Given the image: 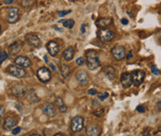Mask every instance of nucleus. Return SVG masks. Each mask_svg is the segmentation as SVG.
I'll return each mask as SVG.
<instances>
[{
    "mask_svg": "<svg viewBox=\"0 0 161 136\" xmlns=\"http://www.w3.org/2000/svg\"><path fill=\"white\" fill-rule=\"evenodd\" d=\"M85 56H86V64L89 69L94 70L101 66V63L99 61V55L97 51L87 50Z\"/></svg>",
    "mask_w": 161,
    "mask_h": 136,
    "instance_id": "1",
    "label": "nucleus"
},
{
    "mask_svg": "<svg viewBox=\"0 0 161 136\" xmlns=\"http://www.w3.org/2000/svg\"><path fill=\"white\" fill-rule=\"evenodd\" d=\"M84 128V120L82 117L77 116L72 120L70 122V130L73 132H80Z\"/></svg>",
    "mask_w": 161,
    "mask_h": 136,
    "instance_id": "2",
    "label": "nucleus"
},
{
    "mask_svg": "<svg viewBox=\"0 0 161 136\" xmlns=\"http://www.w3.org/2000/svg\"><path fill=\"white\" fill-rule=\"evenodd\" d=\"M97 36L102 42H109L115 38V32L111 30L103 28L97 31Z\"/></svg>",
    "mask_w": 161,
    "mask_h": 136,
    "instance_id": "3",
    "label": "nucleus"
},
{
    "mask_svg": "<svg viewBox=\"0 0 161 136\" xmlns=\"http://www.w3.org/2000/svg\"><path fill=\"white\" fill-rule=\"evenodd\" d=\"M37 78L39 79L40 82L47 83L51 80V71L47 67H42L37 70Z\"/></svg>",
    "mask_w": 161,
    "mask_h": 136,
    "instance_id": "4",
    "label": "nucleus"
},
{
    "mask_svg": "<svg viewBox=\"0 0 161 136\" xmlns=\"http://www.w3.org/2000/svg\"><path fill=\"white\" fill-rule=\"evenodd\" d=\"M111 55L116 60L120 61L123 58H125L126 56V50L123 45H116L111 49Z\"/></svg>",
    "mask_w": 161,
    "mask_h": 136,
    "instance_id": "5",
    "label": "nucleus"
},
{
    "mask_svg": "<svg viewBox=\"0 0 161 136\" xmlns=\"http://www.w3.org/2000/svg\"><path fill=\"white\" fill-rule=\"evenodd\" d=\"M7 71L10 75L17 78H23L27 74V72L23 69V68H21L19 66H14V65H9L7 69Z\"/></svg>",
    "mask_w": 161,
    "mask_h": 136,
    "instance_id": "6",
    "label": "nucleus"
},
{
    "mask_svg": "<svg viewBox=\"0 0 161 136\" xmlns=\"http://www.w3.org/2000/svg\"><path fill=\"white\" fill-rule=\"evenodd\" d=\"M132 84L134 86H140L142 83H143L145 78V73L144 72L143 70L140 69H136L132 72Z\"/></svg>",
    "mask_w": 161,
    "mask_h": 136,
    "instance_id": "7",
    "label": "nucleus"
},
{
    "mask_svg": "<svg viewBox=\"0 0 161 136\" xmlns=\"http://www.w3.org/2000/svg\"><path fill=\"white\" fill-rule=\"evenodd\" d=\"M25 39H26V42L30 47H39L41 45V40L39 39V37H38L35 34H33V32L28 34L26 36H25Z\"/></svg>",
    "mask_w": 161,
    "mask_h": 136,
    "instance_id": "8",
    "label": "nucleus"
},
{
    "mask_svg": "<svg viewBox=\"0 0 161 136\" xmlns=\"http://www.w3.org/2000/svg\"><path fill=\"white\" fill-rule=\"evenodd\" d=\"M22 47H23L22 42H21V41L14 42L13 44H11L9 47V54L12 57L17 56L21 51Z\"/></svg>",
    "mask_w": 161,
    "mask_h": 136,
    "instance_id": "9",
    "label": "nucleus"
},
{
    "mask_svg": "<svg viewBox=\"0 0 161 136\" xmlns=\"http://www.w3.org/2000/svg\"><path fill=\"white\" fill-rule=\"evenodd\" d=\"M20 18V10L18 8H10L8 12V22L9 23H15Z\"/></svg>",
    "mask_w": 161,
    "mask_h": 136,
    "instance_id": "10",
    "label": "nucleus"
},
{
    "mask_svg": "<svg viewBox=\"0 0 161 136\" xmlns=\"http://www.w3.org/2000/svg\"><path fill=\"white\" fill-rule=\"evenodd\" d=\"M120 82L124 88H130L132 85V75L130 72H123L120 75Z\"/></svg>",
    "mask_w": 161,
    "mask_h": 136,
    "instance_id": "11",
    "label": "nucleus"
},
{
    "mask_svg": "<svg viewBox=\"0 0 161 136\" xmlns=\"http://www.w3.org/2000/svg\"><path fill=\"white\" fill-rule=\"evenodd\" d=\"M42 111L44 115H47L49 118H52L56 115V107L53 104L51 103H46L41 107Z\"/></svg>",
    "mask_w": 161,
    "mask_h": 136,
    "instance_id": "12",
    "label": "nucleus"
},
{
    "mask_svg": "<svg viewBox=\"0 0 161 136\" xmlns=\"http://www.w3.org/2000/svg\"><path fill=\"white\" fill-rule=\"evenodd\" d=\"M47 49L51 56L56 57L57 54L59 53L60 47H59V44H57L56 41H50L47 44Z\"/></svg>",
    "mask_w": 161,
    "mask_h": 136,
    "instance_id": "13",
    "label": "nucleus"
},
{
    "mask_svg": "<svg viewBox=\"0 0 161 136\" xmlns=\"http://www.w3.org/2000/svg\"><path fill=\"white\" fill-rule=\"evenodd\" d=\"M14 63L16 65H18L19 67L21 68H29L31 64V61L29 57H23V56H20V57H17L15 59H14Z\"/></svg>",
    "mask_w": 161,
    "mask_h": 136,
    "instance_id": "14",
    "label": "nucleus"
},
{
    "mask_svg": "<svg viewBox=\"0 0 161 136\" xmlns=\"http://www.w3.org/2000/svg\"><path fill=\"white\" fill-rule=\"evenodd\" d=\"M27 89L24 85L21 84H16L13 87H12V94L16 97H22L26 94Z\"/></svg>",
    "mask_w": 161,
    "mask_h": 136,
    "instance_id": "15",
    "label": "nucleus"
},
{
    "mask_svg": "<svg viewBox=\"0 0 161 136\" xmlns=\"http://www.w3.org/2000/svg\"><path fill=\"white\" fill-rule=\"evenodd\" d=\"M112 22H113L112 18H100L95 21V26L97 28L103 29V28H107L108 26H110L112 24Z\"/></svg>",
    "mask_w": 161,
    "mask_h": 136,
    "instance_id": "16",
    "label": "nucleus"
},
{
    "mask_svg": "<svg viewBox=\"0 0 161 136\" xmlns=\"http://www.w3.org/2000/svg\"><path fill=\"white\" fill-rule=\"evenodd\" d=\"M16 125H17V120L14 118H12V117H7V118H5L3 128L6 131H11Z\"/></svg>",
    "mask_w": 161,
    "mask_h": 136,
    "instance_id": "17",
    "label": "nucleus"
},
{
    "mask_svg": "<svg viewBox=\"0 0 161 136\" xmlns=\"http://www.w3.org/2000/svg\"><path fill=\"white\" fill-rule=\"evenodd\" d=\"M75 56V49L73 47H69L63 51L62 58L66 61H70Z\"/></svg>",
    "mask_w": 161,
    "mask_h": 136,
    "instance_id": "18",
    "label": "nucleus"
},
{
    "mask_svg": "<svg viewBox=\"0 0 161 136\" xmlns=\"http://www.w3.org/2000/svg\"><path fill=\"white\" fill-rule=\"evenodd\" d=\"M76 79L79 83L85 84L89 82V75L85 70H79L76 73Z\"/></svg>",
    "mask_w": 161,
    "mask_h": 136,
    "instance_id": "19",
    "label": "nucleus"
},
{
    "mask_svg": "<svg viewBox=\"0 0 161 136\" xmlns=\"http://www.w3.org/2000/svg\"><path fill=\"white\" fill-rule=\"evenodd\" d=\"M103 72L110 81H113L116 76V70L112 66H106L103 68Z\"/></svg>",
    "mask_w": 161,
    "mask_h": 136,
    "instance_id": "20",
    "label": "nucleus"
},
{
    "mask_svg": "<svg viewBox=\"0 0 161 136\" xmlns=\"http://www.w3.org/2000/svg\"><path fill=\"white\" fill-rule=\"evenodd\" d=\"M55 105L57 106V107L59 108V110L60 112L64 113V112H67L68 110V107L65 103H64L63 99L61 98V97H57V98L55 99Z\"/></svg>",
    "mask_w": 161,
    "mask_h": 136,
    "instance_id": "21",
    "label": "nucleus"
},
{
    "mask_svg": "<svg viewBox=\"0 0 161 136\" xmlns=\"http://www.w3.org/2000/svg\"><path fill=\"white\" fill-rule=\"evenodd\" d=\"M100 134V129L96 125H90L87 128V135L90 136H97Z\"/></svg>",
    "mask_w": 161,
    "mask_h": 136,
    "instance_id": "22",
    "label": "nucleus"
},
{
    "mask_svg": "<svg viewBox=\"0 0 161 136\" xmlns=\"http://www.w3.org/2000/svg\"><path fill=\"white\" fill-rule=\"evenodd\" d=\"M59 70H60V73H61L62 77L65 78V79L70 75V69L66 64H61L60 67H59Z\"/></svg>",
    "mask_w": 161,
    "mask_h": 136,
    "instance_id": "23",
    "label": "nucleus"
},
{
    "mask_svg": "<svg viewBox=\"0 0 161 136\" xmlns=\"http://www.w3.org/2000/svg\"><path fill=\"white\" fill-rule=\"evenodd\" d=\"M28 99L31 102V103H37V102H39L40 99H39V97L37 96V94L36 92L34 90V89H31L29 91V94H28Z\"/></svg>",
    "mask_w": 161,
    "mask_h": 136,
    "instance_id": "24",
    "label": "nucleus"
},
{
    "mask_svg": "<svg viewBox=\"0 0 161 136\" xmlns=\"http://www.w3.org/2000/svg\"><path fill=\"white\" fill-rule=\"evenodd\" d=\"M59 22H61L63 24V26L65 28H68V29H72L73 26L75 25V21L73 19H66V21H60Z\"/></svg>",
    "mask_w": 161,
    "mask_h": 136,
    "instance_id": "25",
    "label": "nucleus"
},
{
    "mask_svg": "<svg viewBox=\"0 0 161 136\" xmlns=\"http://www.w3.org/2000/svg\"><path fill=\"white\" fill-rule=\"evenodd\" d=\"M9 58V54L5 51H0V64H2L5 60Z\"/></svg>",
    "mask_w": 161,
    "mask_h": 136,
    "instance_id": "26",
    "label": "nucleus"
},
{
    "mask_svg": "<svg viewBox=\"0 0 161 136\" xmlns=\"http://www.w3.org/2000/svg\"><path fill=\"white\" fill-rule=\"evenodd\" d=\"M108 96H109V94H108V93H107V92H105V93H98V94H97V97H98V99H99V100H101V101L106 100Z\"/></svg>",
    "mask_w": 161,
    "mask_h": 136,
    "instance_id": "27",
    "label": "nucleus"
},
{
    "mask_svg": "<svg viewBox=\"0 0 161 136\" xmlns=\"http://www.w3.org/2000/svg\"><path fill=\"white\" fill-rule=\"evenodd\" d=\"M105 114V109L104 108H100V109H97L95 110L94 112V115L96 117V118H101V117Z\"/></svg>",
    "mask_w": 161,
    "mask_h": 136,
    "instance_id": "28",
    "label": "nucleus"
},
{
    "mask_svg": "<svg viewBox=\"0 0 161 136\" xmlns=\"http://www.w3.org/2000/svg\"><path fill=\"white\" fill-rule=\"evenodd\" d=\"M151 71H152V73L155 74V75H159L160 74V70L157 68L156 65H153V66L151 67Z\"/></svg>",
    "mask_w": 161,
    "mask_h": 136,
    "instance_id": "29",
    "label": "nucleus"
},
{
    "mask_svg": "<svg viewBox=\"0 0 161 136\" xmlns=\"http://www.w3.org/2000/svg\"><path fill=\"white\" fill-rule=\"evenodd\" d=\"M84 64V58L82 57H79L76 59V65L77 66H82V65Z\"/></svg>",
    "mask_w": 161,
    "mask_h": 136,
    "instance_id": "30",
    "label": "nucleus"
},
{
    "mask_svg": "<svg viewBox=\"0 0 161 136\" xmlns=\"http://www.w3.org/2000/svg\"><path fill=\"white\" fill-rule=\"evenodd\" d=\"M44 60H46V62L47 63V64H49L50 65V67H51V69H52L53 70H57V68H56V66H55V65L52 63V62H49V60H48V58H47V56H44Z\"/></svg>",
    "mask_w": 161,
    "mask_h": 136,
    "instance_id": "31",
    "label": "nucleus"
},
{
    "mask_svg": "<svg viewBox=\"0 0 161 136\" xmlns=\"http://www.w3.org/2000/svg\"><path fill=\"white\" fill-rule=\"evenodd\" d=\"M136 110H137L138 112H140V113H144L145 110H146V108H145V107L144 105H139L136 107Z\"/></svg>",
    "mask_w": 161,
    "mask_h": 136,
    "instance_id": "32",
    "label": "nucleus"
},
{
    "mask_svg": "<svg viewBox=\"0 0 161 136\" xmlns=\"http://www.w3.org/2000/svg\"><path fill=\"white\" fill-rule=\"evenodd\" d=\"M21 127H14L12 129V134L17 135V134H19V132H21Z\"/></svg>",
    "mask_w": 161,
    "mask_h": 136,
    "instance_id": "33",
    "label": "nucleus"
},
{
    "mask_svg": "<svg viewBox=\"0 0 161 136\" xmlns=\"http://www.w3.org/2000/svg\"><path fill=\"white\" fill-rule=\"evenodd\" d=\"M69 12H72V10H64V11H59V17H64V16H66L68 13Z\"/></svg>",
    "mask_w": 161,
    "mask_h": 136,
    "instance_id": "34",
    "label": "nucleus"
},
{
    "mask_svg": "<svg viewBox=\"0 0 161 136\" xmlns=\"http://www.w3.org/2000/svg\"><path fill=\"white\" fill-rule=\"evenodd\" d=\"M156 37L157 40L161 43V29H158L156 32Z\"/></svg>",
    "mask_w": 161,
    "mask_h": 136,
    "instance_id": "35",
    "label": "nucleus"
},
{
    "mask_svg": "<svg viewBox=\"0 0 161 136\" xmlns=\"http://www.w3.org/2000/svg\"><path fill=\"white\" fill-rule=\"evenodd\" d=\"M5 114V107L3 106H0V120H1Z\"/></svg>",
    "mask_w": 161,
    "mask_h": 136,
    "instance_id": "36",
    "label": "nucleus"
},
{
    "mask_svg": "<svg viewBox=\"0 0 161 136\" xmlns=\"http://www.w3.org/2000/svg\"><path fill=\"white\" fill-rule=\"evenodd\" d=\"M88 94L90 95H95V94H97V91H96L95 89H90L88 91Z\"/></svg>",
    "mask_w": 161,
    "mask_h": 136,
    "instance_id": "37",
    "label": "nucleus"
},
{
    "mask_svg": "<svg viewBox=\"0 0 161 136\" xmlns=\"http://www.w3.org/2000/svg\"><path fill=\"white\" fill-rule=\"evenodd\" d=\"M14 2V0H4V4L5 5H10Z\"/></svg>",
    "mask_w": 161,
    "mask_h": 136,
    "instance_id": "38",
    "label": "nucleus"
},
{
    "mask_svg": "<svg viewBox=\"0 0 161 136\" xmlns=\"http://www.w3.org/2000/svg\"><path fill=\"white\" fill-rule=\"evenodd\" d=\"M121 23L123 24V25H127V24L129 23V21H128V19H127L123 18V19H121Z\"/></svg>",
    "mask_w": 161,
    "mask_h": 136,
    "instance_id": "39",
    "label": "nucleus"
},
{
    "mask_svg": "<svg viewBox=\"0 0 161 136\" xmlns=\"http://www.w3.org/2000/svg\"><path fill=\"white\" fill-rule=\"evenodd\" d=\"M132 57V51H130L129 52V55L127 56V59H131Z\"/></svg>",
    "mask_w": 161,
    "mask_h": 136,
    "instance_id": "40",
    "label": "nucleus"
},
{
    "mask_svg": "<svg viewBox=\"0 0 161 136\" xmlns=\"http://www.w3.org/2000/svg\"><path fill=\"white\" fill-rule=\"evenodd\" d=\"M93 106L94 107H99V104L96 100H93Z\"/></svg>",
    "mask_w": 161,
    "mask_h": 136,
    "instance_id": "41",
    "label": "nucleus"
},
{
    "mask_svg": "<svg viewBox=\"0 0 161 136\" xmlns=\"http://www.w3.org/2000/svg\"><path fill=\"white\" fill-rule=\"evenodd\" d=\"M157 107H158L159 110H161V101H158V102L157 103Z\"/></svg>",
    "mask_w": 161,
    "mask_h": 136,
    "instance_id": "42",
    "label": "nucleus"
},
{
    "mask_svg": "<svg viewBox=\"0 0 161 136\" xmlns=\"http://www.w3.org/2000/svg\"><path fill=\"white\" fill-rule=\"evenodd\" d=\"M85 24H82V34H84V31H85Z\"/></svg>",
    "mask_w": 161,
    "mask_h": 136,
    "instance_id": "43",
    "label": "nucleus"
},
{
    "mask_svg": "<svg viewBox=\"0 0 161 136\" xmlns=\"http://www.w3.org/2000/svg\"><path fill=\"white\" fill-rule=\"evenodd\" d=\"M55 136H64V134L63 133H56Z\"/></svg>",
    "mask_w": 161,
    "mask_h": 136,
    "instance_id": "44",
    "label": "nucleus"
},
{
    "mask_svg": "<svg viewBox=\"0 0 161 136\" xmlns=\"http://www.w3.org/2000/svg\"><path fill=\"white\" fill-rule=\"evenodd\" d=\"M157 131H158L159 132H161V126H159V127H158V130H157Z\"/></svg>",
    "mask_w": 161,
    "mask_h": 136,
    "instance_id": "45",
    "label": "nucleus"
},
{
    "mask_svg": "<svg viewBox=\"0 0 161 136\" xmlns=\"http://www.w3.org/2000/svg\"><path fill=\"white\" fill-rule=\"evenodd\" d=\"M0 32H1V25H0Z\"/></svg>",
    "mask_w": 161,
    "mask_h": 136,
    "instance_id": "46",
    "label": "nucleus"
}]
</instances>
